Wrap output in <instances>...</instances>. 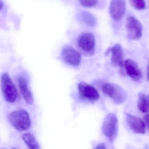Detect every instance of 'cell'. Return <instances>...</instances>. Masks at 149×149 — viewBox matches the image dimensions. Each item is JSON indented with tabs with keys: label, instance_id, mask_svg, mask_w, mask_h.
I'll use <instances>...</instances> for the list:
<instances>
[{
	"label": "cell",
	"instance_id": "obj_1",
	"mask_svg": "<svg viewBox=\"0 0 149 149\" xmlns=\"http://www.w3.org/2000/svg\"><path fill=\"white\" fill-rule=\"evenodd\" d=\"M8 118L11 124L20 131L28 130L31 127L30 116L26 110L21 109L14 111L9 114Z\"/></svg>",
	"mask_w": 149,
	"mask_h": 149
},
{
	"label": "cell",
	"instance_id": "obj_2",
	"mask_svg": "<svg viewBox=\"0 0 149 149\" xmlns=\"http://www.w3.org/2000/svg\"><path fill=\"white\" fill-rule=\"evenodd\" d=\"M1 85L6 101L10 103L15 102L17 97V89L9 75L7 73H4L1 76Z\"/></svg>",
	"mask_w": 149,
	"mask_h": 149
},
{
	"label": "cell",
	"instance_id": "obj_3",
	"mask_svg": "<svg viewBox=\"0 0 149 149\" xmlns=\"http://www.w3.org/2000/svg\"><path fill=\"white\" fill-rule=\"evenodd\" d=\"M117 123V118L112 113L109 114L104 121L102 127L103 133L111 142H113L116 137Z\"/></svg>",
	"mask_w": 149,
	"mask_h": 149
},
{
	"label": "cell",
	"instance_id": "obj_4",
	"mask_svg": "<svg viewBox=\"0 0 149 149\" xmlns=\"http://www.w3.org/2000/svg\"><path fill=\"white\" fill-rule=\"evenodd\" d=\"M102 92L117 104L123 103L126 97L124 90L119 86L109 83H105L102 86Z\"/></svg>",
	"mask_w": 149,
	"mask_h": 149
},
{
	"label": "cell",
	"instance_id": "obj_5",
	"mask_svg": "<svg viewBox=\"0 0 149 149\" xmlns=\"http://www.w3.org/2000/svg\"><path fill=\"white\" fill-rule=\"evenodd\" d=\"M78 47L85 54L93 55L95 53V38L91 33L81 34L77 39Z\"/></svg>",
	"mask_w": 149,
	"mask_h": 149
},
{
	"label": "cell",
	"instance_id": "obj_6",
	"mask_svg": "<svg viewBox=\"0 0 149 149\" xmlns=\"http://www.w3.org/2000/svg\"><path fill=\"white\" fill-rule=\"evenodd\" d=\"M125 27L128 36L132 40H138L142 36V26L141 23L135 17L130 16L125 22Z\"/></svg>",
	"mask_w": 149,
	"mask_h": 149
},
{
	"label": "cell",
	"instance_id": "obj_7",
	"mask_svg": "<svg viewBox=\"0 0 149 149\" xmlns=\"http://www.w3.org/2000/svg\"><path fill=\"white\" fill-rule=\"evenodd\" d=\"M79 95L84 99L88 101H97L99 98L98 91L93 86L84 82H81L78 84Z\"/></svg>",
	"mask_w": 149,
	"mask_h": 149
},
{
	"label": "cell",
	"instance_id": "obj_8",
	"mask_svg": "<svg viewBox=\"0 0 149 149\" xmlns=\"http://www.w3.org/2000/svg\"><path fill=\"white\" fill-rule=\"evenodd\" d=\"M125 11V0H111L109 13L113 20L116 21L121 20L123 17Z\"/></svg>",
	"mask_w": 149,
	"mask_h": 149
},
{
	"label": "cell",
	"instance_id": "obj_9",
	"mask_svg": "<svg viewBox=\"0 0 149 149\" xmlns=\"http://www.w3.org/2000/svg\"><path fill=\"white\" fill-rule=\"evenodd\" d=\"M62 57L65 62L73 66H77L81 61V55L79 52L71 47H65L62 52Z\"/></svg>",
	"mask_w": 149,
	"mask_h": 149
},
{
	"label": "cell",
	"instance_id": "obj_10",
	"mask_svg": "<svg viewBox=\"0 0 149 149\" xmlns=\"http://www.w3.org/2000/svg\"><path fill=\"white\" fill-rule=\"evenodd\" d=\"M123 66L125 67L127 74L135 81L140 80L142 77V72L137 64L132 60L128 59L124 61Z\"/></svg>",
	"mask_w": 149,
	"mask_h": 149
},
{
	"label": "cell",
	"instance_id": "obj_11",
	"mask_svg": "<svg viewBox=\"0 0 149 149\" xmlns=\"http://www.w3.org/2000/svg\"><path fill=\"white\" fill-rule=\"evenodd\" d=\"M126 120L131 130L135 133L138 134H144L145 133V124L142 119L133 115L128 114Z\"/></svg>",
	"mask_w": 149,
	"mask_h": 149
},
{
	"label": "cell",
	"instance_id": "obj_12",
	"mask_svg": "<svg viewBox=\"0 0 149 149\" xmlns=\"http://www.w3.org/2000/svg\"><path fill=\"white\" fill-rule=\"evenodd\" d=\"M18 87L26 102L29 104H33L34 99L32 92L28 87L27 80L22 76L19 77L17 79Z\"/></svg>",
	"mask_w": 149,
	"mask_h": 149
},
{
	"label": "cell",
	"instance_id": "obj_13",
	"mask_svg": "<svg viewBox=\"0 0 149 149\" xmlns=\"http://www.w3.org/2000/svg\"><path fill=\"white\" fill-rule=\"evenodd\" d=\"M111 53V61L116 66L122 67L123 64V53L122 47L119 44H116L112 47L110 48Z\"/></svg>",
	"mask_w": 149,
	"mask_h": 149
},
{
	"label": "cell",
	"instance_id": "obj_14",
	"mask_svg": "<svg viewBox=\"0 0 149 149\" xmlns=\"http://www.w3.org/2000/svg\"><path fill=\"white\" fill-rule=\"evenodd\" d=\"M22 139L28 147L31 149H40V145L35 136L30 132L22 135Z\"/></svg>",
	"mask_w": 149,
	"mask_h": 149
},
{
	"label": "cell",
	"instance_id": "obj_15",
	"mask_svg": "<svg viewBox=\"0 0 149 149\" xmlns=\"http://www.w3.org/2000/svg\"><path fill=\"white\" fill-rule=\"evenodd\" d=\"M138 108L143 113H146L149 111V94L141 93L139 95Z\"/></svg>",
	"mask_w": 149,
	"mask_h": 149
},
{
	"label": "cell",
	"instance_id": "obj_16",
	"mask_svg": "<svg viewBox=\"0 0 149 149\" xmlns=\"http://www.w3.org/2000/svg\"><path fill=\"white\" fill-rule=\"evenodd\" d=\"M81 15L83 21L87 26L94 27L97 25L96 19L89 12H82Z\"/></svg>",
	"mask_w": 149,
	"mask_h": 149
},
{
	"label": "cell",
	"instance_id": "obj_17",
	"mask_svg": "<svg viewBox=\"0 0 149 149\" xmlns=\"http://www.w3.org/2000/svg\"><path fill=\"white\" fill-rule=\"evenodd\" d=\"M131 5L138 10H144L146 8L145 0H129Z\"/></svg>",
	"mask_w": 149,
	"mask_h": 149
},
{
	"label": "cell",
	"instance_id": "obj_18",
	"mask_svg": "<svg viewBox=\"0 0 149 149\" xmlns=\"http://www.w3.org/2000/svg\"><path fill=\"white\" fill-rule=\"evenodd\" d=\"M98 0H79L80 4L86 8H93L97 4Z\"/></svg>",
	"mask_w": 149,
	"mask_h": 149
},
{
	"label": "cell",
	"instance_id": "obj_19",
	"mask_svg": "<svg viewBox=\"0 0 149 149\" xmlns=\"http://www.w3.org/2000/svg\"><path fill=\"white\" fill-rule=\"evenodd\" d=\"M95 149H106V146H105L104 144L100 143L96 147H95Z\"/></svg>",
	"mask_w": 149,
	"mask_h": 149
},
{
	"label": "cell",
	"instance_id": "obj_20",
	"mask_svg": "<svg viewBox=\"0 0 149 149\" xmlns=\"http://www.w3.org/2000/svg\"><path fill=\"white\" fill-rule=\"evenodd\" d=\"M146 123L149 129V114L146 115L144 117Z\"/></svg>",
	"mask_w": 149,
	"mask_h": 149
},
{
	"label": "cell",
	"instance_id": "obj_21",
	"mask_svg": "<svg viewBox=\"0 0 149 149\" xmlns=\"http://www.w3.org/2000/svg\"><path fill=\"white\" fill-rule=\"evenodd\" d=\"M147 79L149 80V65H148V68H147Z\"/></svg>",
	"mask_w": 149,
	"mask_h": 149
}]
</instances>
